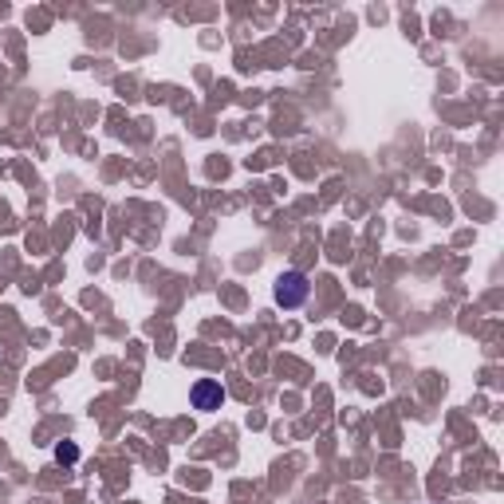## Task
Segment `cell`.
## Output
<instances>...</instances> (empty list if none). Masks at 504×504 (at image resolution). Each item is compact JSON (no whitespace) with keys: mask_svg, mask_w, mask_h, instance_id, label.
<instances>
[{"mask_svg":"<svg viewBox=\"0 0 504 504\" xmlns=\"http://www.w3.org/2000/svg\"><path fill=\"white\" fill-rule=\"evenodd\" d=\"M272 296H276V304H280V307L292 311V307H299L311 296V280H307L304 272H296V268L292 272H280V280H276Z\"/></svg>","mask_w":504,"mask_h":504,"instance_id":"1","label":"cell"},{"mask_svg":"<svg viewBox=\"0 0 504 504\" xmlns=\"http://www.w3.org/2000/svg\"><path fill=\"white\" fill-rule=\"evenodd\" d=\"M189 402H194V410H221L225 406V387L217 378H201L194 382V390H189Z\"/></svg>","mask_w":504,"mask_h":504,"instance_id":"2","label":"cell"},{"mask_svg":"<svg viewBox=\"0 0 504 504\" xmlns=\"http://www.w3.org/2000/svg\"><path fill=\"white\" fill-rule=\"evenodd\" d=\"M55 461H67V465H71V461H79V449L71 446V441H64V446L55 449Z\"/></svg>","mask_w":504,"mask_h":504,"instance_id":"3","label":"cell"}]
</instances>
